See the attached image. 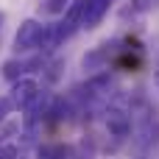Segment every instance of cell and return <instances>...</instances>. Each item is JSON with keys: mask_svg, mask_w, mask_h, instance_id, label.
<instances>
[{"mask_svg": "<svg viewBox=\"0 0 159 159\" xmlns=\"http://www.w3.org/2000/svg\"><path fill=\"white\" fill-rule=\"evenodd\" d=\"M42 31H45L42 22H36V20H25V22L17 28V34H14V50H17V53H25V50L39 48V42H42Z\"/></svg>", "mask_w": 159, "mask_h": 159, "instance_id": "1", "label": "cell"}, {"mask_svg": "<svg viewBox=\"0 0 159 159\" xmlns=\"http://www.w3.org/2000/svg\"><path fill=\"white\" fill-rule=\"evenodd\" d=\"M117 45H120V42L115 39V42H103V45H98V48L87 50V53H84V59H81V67H84L87 73H98V70H103V67L109 64V59L115 56Z\"/></svg>", "mask_w": 159, "mask_h": 159, "instance_id": "2", "label": "cell"}, {"mask_svg": "<svg viewBox=\"0 0 159 159\" xmlns=\"http://www.w3.org/2000/svg\"><path fill=\"white\" fill-rule=\"evenodd\" d=\"M106 117V131L115 137V140H126L129 134H131V115L126 112V109H120V106H109L106 112H103Z\"/></svg>", "mask_w": 159, "mask_h": 159, "instance_id": "3", "label": "cell"}, {"mask_svg": "<svg viewBox=\"0 0 159 159\" xmlns=\"http://www.w3.org/2000/svg\"><path fill=\"white\" fill-rule=\"evenodd\" d=\"M36 95H39V87H36L34 78H25V75H22V78H17L14 87H11V101H14L17 109H25Z\"/></svg>", "mask_w": 159, "mask_h": 159, "instance_id": "4", "label": "cell"}, {"mask_svg": "<svg viewBox=\"0 0 159 159\" xmlns=\"http://www.w3.org/2000/svg\"><path fill=\"white\" fill-rule=\"evenodd\" d=\"M109 6H112V0H87L84 3V17H81V28H95L103 17H106V11H109Z\"/></svg>", "mask_w": 159, "mask_h": 159, "instance_id": "5", "label": "cell"}, {"mask_svg": "<svg viewBox=\"0 0 159 159\" xmlns=\"http://www.w3.org/2000/svg\"><path fill=\"white\" fill-rule=\"evenodd\" d=\"M34 67H39V61H22V59H6L3 61V78L6 81H17V78H22L28 70H34Z\"/></svg>", "mask_w": 159, "mask_h": 159, "instance_id": "6", "label": "cell"}, {"mask_svg": "<svg viewBox=\"0 0 159 159\" xmlns=\"http://www.w3.org/2000/svg\"><path fill=\"white\" fill-rule=\"evenodd\" d=\"M70 157V148L67 145H59V143H45L36 148V159H67Z\"/></svg>", "mask_w": 159, "mask_h": 159, "instance_id": "7", "label": "cell"}, {"mask_svg": "<svg viewBox=\"0 0 159 159\" xmlns=\"http://www.w3.org/2000/svg\"><path fill=\"white\" fill-rule=\"evenodd\" d=\"M73 0H39V11L42 14H50V17H59L70 8Z\"/></svg>", "mask_w": 159, "mask_h": 159, "instance_id": "8", "label": "cell"}, {"mask_svg": "<svg viewBox=\"0 0 159 159\" xmlns=\"http://www.w3.org/2000/svg\"><path fill=\"white\" fill-rule=\"evenodd\" d=\"M61 67H64V61H61V59H53L50 64L42 67V70H45V78H48L50 84H56V81L61 78Z\"/></svg>", "mask_w": 159, "mask_h": 159, "instance_id": "9", "label": "cell"}, {"mask_svg": "<svg viewBox=\"0 0 159 159\" xmlns=\"http://www.w3.org/2000/svg\"><path fill=\"white\" fill-rule=\"evenodd\" d=\"M159 6V0H131V14H145V11H154Z\"/></svg>", "mask_w": 159, "mask_h": 159, "instance_id": "10", "label": "cell"}, {"mask_svg": "<svg viewBox=\"0 0 159 159\" xmlns=\"http://www.w3.org/2000/svg\"><path fill=\"white\" fill-rule=\"evenodd\" d=\"M17 106H14V101H11V95H0V123L14 112Z\"/></svg>", "mask_w": 159, "mask_h": 159, "instance_id": "11", "label": "cell"}, {"mask_svg": "<svg viewBox=\"0 0 159 159\" xmlns=\"http://www.w3.org/2000/svg\"><path fill=\"white\" fill-rule=\"evenodd\" d=\"M0 159H20V148H17L14 143L0 145Z\"/></svg>", "mask_w": 159, "mask_h": 159, "instance_id": "12", "label": "cell"}]
</instances>
